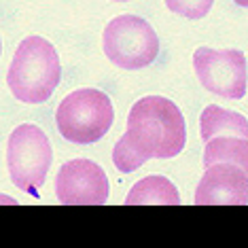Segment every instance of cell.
Instances as JSON below:
<instances>
[{
    "label": "cell",
    "instance_id": "6da1fadb",
    "mask_svg": "<svg viewBox=\"0 0 248 248\" xmlns=\"http://www.w3.org/2000/svg\"><path fill=\"white\" fill-rule=\"evenodd\" d=\"M187 144V123L180 108L163 95H146L132 106L127 129L112 149V163L123 174L149 159H172Z\"/></svg>",
    "mask_w": 248,
    "mask_h": 248
},
{
    "label": "cell",
    "instance_id": "7a4b0ae2",
    "mask_svg": "<svg viewBox=\"0 0 248 248\" xmlns=\"http://www.w3.org/2000/svg\"><path fill=\"white\" fill-rule=\"evenodd\" d=\"M62 81V64L55 47L43 36H28L19 43L7 72V85L15 100L43 104Z\"/></svg>",
    "mask_w": 248,
    "mask_h": 248
},
{
    "label": "cell",
    "instance_id": "3957f363",
    "mask_svg": "<svg viewBox=\"0 0 248 248\" xmlns=\"http://www.w3.org/2000/svg\"><path fill=\"white\" fill-rule=\"evenodd\" d=\"M115 121L110 98L100 89L85 87L68 93L58 104L55 125L68 142L93 144L110 132Z\"/></svg>",
    "mask_w": 248,
    "mask_h": 248
},
{
    "label": "cell",
    "instance_id": "277c9868",
    "mask_svg": "<svg viewBox=\"0 0 248 248\" xmlns=\"http://www.w3.org/2000/svg\"><path fill=\"white\" fill-rule=\"evenodd\" d=\"M51 161V142L38 125L21 123L11 132L7 142V168L17 189L38 195V189L47 180Z\"/></svg>",
    "mask_w": 248,
    "mask_h": 248
},
{
    "label": "cell",
    "instance_id": "5b68a950",
    "mask_svg": "<svg viewBox=\"0 0 248 248\" xmlns=\"http://www.w3.org/2000/svg\"><path fill=\"white\" fill-rule=\"evenodd\" d=\"M102 49L119 68L142 70L159 55V36L144 17L119 15L104 28Z\"/></svg>",
    "mask_w": 248,
    "mask_h": 248
},
{
    "label": "cell",
    "instance_id": "8992f818",
    "mask_svg": "<svg viewBox=\"0 0 248 248\" xmlns=\"http://www.w3.org/2000/svg\"><path fill=\"white\" fill-rule=\"evenodd\" d=\"M193 70L202 87L225 100H242L246 93V55L240 49L200 47L193 53Z\"/></svg>",
    "mask_w": 248,
    "mask_h": 248
},
{
    "label": "cell",
    "instance_id": "52a82bcc",
    "mask_svg": "<svg viewBox=\"0 0 248 248\" xmlns=\"http://www.w3.org/2000/svg\"><path fill=\"white\" fill-rule=\"evenodd\" d=\"M55 195L64 206H102L108 200L106 172L92 159H70L58 170Z\"/></svg>",
    "mask_w": 248,
    "mask_h": 248
},
{
    "label": "cell",
    "instance_id": "ba28073f",
    "mask_svg": "<svg viewBox=\"0 0 248 248\" xmlns=\"http://www.w3.org/2000/svg\"><path fill=\"white\" fill-rule=\"evenodd\" d=\"M195 206H246L248 174L235 163L208 166L193 197Z\"/></svg>",
    "mask_w": 248,
    "mask_h": 248
},
{
    "label": "cell",
    "instance_id": "9c48e42d",
    "mask_svg": "<svg viewBox=\"0 0 248 248\" xmlns=\"http://www.w3.org/2000/svg\"><path fill=\"white\" fill-rule=\"evenodd\" d=\"M178 206L180 195L174 183L166 176L153 174L138 180L125 197V206Z\"/></svg>",
    "mask_w": 248,
    "mask_h": 248
},
{
    "label": "cell",
    "instance_id": "30bf717a",
    "mask_svg": "<svg viewBox=\"0 0 248 248\" xmlns=\"http://www.w3.org/2000/svg\"><path fill=\"white\" fill-rule=\"evenodd\" d=\"M200 132L202 140L208 142L214 136H238L246 138L248 136V121L244 115L227 108H221L217 104L206 106L200 119Z\"/></svg>",
    "mask_w": 248,
    "mask_h": 248
},
{
    "label": "cell",
    "instance_id": "8fae6325",
    "mask_svg": "<svg viewBox=\"0 0 248 248\" xmlns=\"http://www.w3.org/2000/svg\"><path fill=\"white\" fill-rule=\"evenodd\" d=\"M204 149V168L214 163H235L240 168L248 166V142L238 136H214Z\"/></svg>",
    "mask_w": 248,
    "mask_h": 248
},
{
    "label": "cell",
    "instance_id": "7c38bea8",
    "mask_svg": "<svg viewBox=\"0 0 248 248\" xmlns=\"http://www.w3.org/2000/svg\"><path fill=\"white\" fill-rule=\"evenodd\" d=\"M214 0H166V7L172 13L187 19H202L210 13Z\"/></svg>",
    "mask_w": 248,
    "mask_h": 248
},
{
    "label": "cell",
    "instance_id": "4fadbf2b",
    "mask_svg": "<svg viewBox=\"0 0 248 248\" xmlns=\"http://www.w3.org/2000/svg\"><path fill=\"white\" fill-rule=\"evenodd\" d=\"M0 204H9V206H15V204H17V200H11L9 195H0Z\"/></svg>",
    "mask_w": 248,
    "mask_h": 248
},
{
    "label": "cell",
    "instance_id": "5bb4252c",
    "mask_svg": "<svg viewBox=\"0 0 248 248\" xmlns=\"http://www.w3.org/2000/svg\"><path fill=\"white\" fill-rule=\"evenodd\" d=\"M235 4H240V7H246V0H233Z\"/></svg>",
    "mask_w": 248,
    "mask_h": 248
},
{
    "label": "cell",
    "instance_id": "9a60e30c",
    "mask_svg": "<svg viewBox=\"0 0 248 248\" xmlns=\"http://www.w3.org/2000/svg\"><path fill=\"white\" fill-rule=\"evenodd\" d=\"M0 55H2V41H0Z\"/></svg>",
    "mask_w": 248,
    "mask_h": 248
},
{
    "label": "cell",
    "instance_id": "2e32d148",
    "mask_svg": "<svg viewBox=\"0 0 248 248\" xmlns=\"http://www.w3.org/2000/svg\"><path fill=\"white\" fill-rule=\"evenodd\" d=\"M117 2H127V0H117Z\"/></svg>",
    "mask_w": 248,
    "mask_h": 248
}]
</instances>
